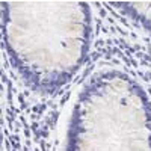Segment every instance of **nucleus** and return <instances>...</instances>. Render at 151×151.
Wrapping results in <instances>:
<instances>
[]
</instances>
